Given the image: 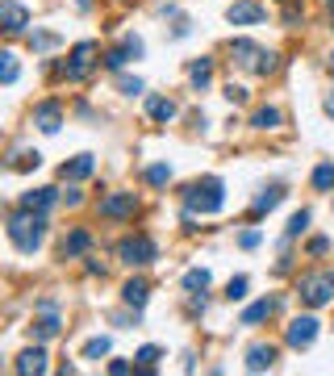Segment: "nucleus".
<instances>
[{
  "mask_svg": "<svg viewBox=\"0 0 334 376\" xmlns=\"http://www.w3.org/2000/svg\"><path fill=\"white\" fill-rule=\"evenodd\" d=\"M8 238L17 242V251L34 255V251L42 247V238H47V213H34V209L13 213V222H8Z\"/></svg>",
  "mask_w": 334,
  "mask_h": 376,
  "instance_id": "1",
  "label": "nucleus"
},
{
  "mask_svg": "<svg viewBox=\"0 0 334 376\" xmlns=\"http://www.w3.org/2000/svg\"><path fill=\"white\" fill-rule=\"evenodd\" d=\"M222 201H226V192H222V180H217V176H205V180L189 184V192H184L189 213H217Z\"/></svg>",
  "mask_w": 334,
  "mask_h": 376,
  "instance_id": "2",
  "label": "nucleus"
},
{
  "mask_svg": "<svg viewBox=\"0 0 334 376\" xmlns=\"http://www.w3.org/2000/svg\"><path fill=\"white\" fill-rule=\"evenodd\" d=\"M297 293H301V301H305L309 310H322L334 297V272H314V276H305Z\"/></svg>",
  "mask_w": 334,
  "mask_h": 376,
  "instance_id": "3",
  "label": "nucleus"
},
{
  "mask_svg": "<svg viewBox=\"0 0 334 376\" xmlns=\"http://www.w3.org/2000/svg\"><path fill=\"white\" fill-rule=\"evenodd\" d=\"M117 255H121V264L143 268V264H150L159 251H155V242H150L146 235H134V238H121V242H117Z\"/></svg>",
  "mask_w": 334,
  "mask_h": 376,
  "instance_id": "4",
  "label": "nucleus"
},
{
  "mask_svg": "<svg viewBox=\"0 0 334 376\" xmlns=\"http://www.w3.org/2000/svg\"><path fill=\"white\" fill-rule=\"evenodd\" d=\"M134 209H138V196L134 192H113V196L100 201V218H113V222L134 218Z\"/></svg>",
  "mask_w": 334,
  "mask_h": 376,
  "instance_id": "5",
  "label": "nucleus"
},
{
  "mask_svg": "<svg viewBox=\"0 0 334 376\" xmlns=\"http://www.w3.org/2000/svg\"><path fill=\"white\" fill-rule=\"evenodd\" d=\"M30 25V8L17 4V0H0V30L4 34H21Z\"/></svg>",
  "mask_w": 334,
  "mask_h": 376,
  "instance_id": "6",
  "label": "nucleus"
},
{
  "mask_svg": "<svg viewBox=\"0 0 334 376\" xmlns=\"http://www.w3.org/2000/svg\"><path fill=\"white\" fill-rule=\"evenodd\" d=\"M226 17H230V25H259V21L268 17V8H263L259 0H234Z\"/></svg>",
  "mask_w": 334,
  "mask_h": 376,
  "instance_id": "7",
  "label": "nucleus"
},
{
  "mask_svg": "<svg viewBox=\"0 0 334 376\" xmlns=\"http://www.w3.org/2000/svg\"><path fill=\"white\" fill-rule=\"evenodd\" d=\"M96 63V42H80L71 50V63H67V80H84Z\"/></svg>",
  "mask_w": 334,
  "mask_h": 376,
  "instance_id": "8",
  "label": "nucleus"
},
{
  "mask_svg": "<svg viewBox=\"0 0 334 376\" xmlns=\"http://www.w3.org/2000/svg\"><path fill=\"white\" fill-rule=\"evenodd\" d=\"M285 339H288V347H309V343L318 339V318H309V314H305V318H292Z\"/></svg>",
  "mask_w": 334,
  "mask_h": 376,
  "instance_id": "9",
  "label": "nucleus"
},
{
  "mask_svg": "<svg viewBox=\"0 0 334 376\" xmlns=\"http://www.w3.org/2000/svg\"><path fill=\"white\" fill-rule=\"evenodd\" d=\"M34 126H38L42 134H54V130L63 126V109H59V100H42V105L34 109Z\"/></svg>",
  "mask_w": 334,
  "mask_h": 376,
  "instance_id": "10",
  "label": "nucleus"
},
{
  "mask_svg": "<svg viewBox=\"0 0 334 376\" xmlns=\"http://www.w3.org/2000/svg\"><path fill=\"white\" fill-rule=\"evenodd\" d=\"M230 54H234L239 67H255V71H259V63H263V50L255 47V42H246V38H234V42H230Z\"/></svg>",
  "mask_w": 334,
  "mask_h": 376,
  "instance_id": "11",
  "label": "nucleus"
},
{
  "mask_svg": "<svg viewBox=\"0 0 334 376\" xmlns=\"http://www.w3.org/2000/svg\"><path fill=\"white\" fill-rule=\"evenodd\" d=\"M272 364H276V347H272V343H255V347L246 351V368H251V372H268Z\"/></svg>",
  "mask_w": 334,
  "mask_h": 376,
  "instance_id": "12",
  "label": "nucleus"
},
{
  "mask_svg": "<svg viewBox=\"0 0 334 376\" xmlns=\"http://www.w3.org/2000/svg\"><path fill=\"white\" fill-rule=\"evenodd\" d=\"M21 376H30V372H47V351L42 347H25L21 356H17V364H13Z\"/></svg>",
  "mask_w": 334,
  "mask_h": 376,
  "instance_id": "13",
  "label": "nucleus"
},
{
  "mask_svg": "<svg viewBox=\"0 0 334 376\" xmlns=\"http://www.w3.org/2000/svg\"><path fill=\"white\" fill-rule=\"evenodd\" d=\"M59 201V192L54 188H34V192H25L21 196V209H34V213H47L50 205Z\"/></svg>",
  "mask_w": 334,
  "mask_h": 376,
  "instance_id": "14",
  "label": "nucleus"
},
{
  "mask_svg": "<svg viewBox=\"0 0 334 376\" xmlns=\"http://www.w3.org/2000/svg\"><path fill=\"white\" fill-rule=\"evenodd\" d=\"M276 310H280V301H276V297H263V301H255V305H251V310L242 314V327H255V322H263V318H272Z\"/></svg>",
  "mask_w": 334,
  "mask_h": 376,
  "instance_id": "15",
  "label": "nucleus"
},
{
  "mask_svg": "<svg viewBox=\"0 0 334 376\" xmlns=\"http://www.w3.org/2000/svg\"><path fill=\"white\" fill-rule=\"evenodd\" d=\"M88 247H93V235H88V230H76V235H67V238H63V259L88 255Z\"/></svg>",
  "mask_w": 334,
  "mask_h": 376,
  "instance_id": "16",
  "label": "nucleus"
},
{
  "mask_svg": "<svg viewBox=\"0 0 334 376\" xmlns=\"http://www.w3.org/2000/svg\"><path fill=\"white\" fill-rule=\"evenodd\" d=\"M96 172V159L93 155H76L71 163H63V180L71 176V180H84V176H93Z\"/></svg>",
  "mask_w": 334,
  "mask_h": 376,
  "instance_id": "17",
  "label": "nucleus"
},
{
  "mask_svg": "<svg viewBox=\"0 0 334 376\" xmlns=\"http://www.w3.org/2000/svg\"><path fill=\"white\" fill-rule=\"evenodd\" d=\"M280 201H285V188H280V184L268 188L263 196H255V205H251V218H263V213H268V209H276Z\"/></svg>",
  "mask_w": 334,
  "mask_h": 376,
  "instance_id": "18",
  "label": "nucleus"
},
{
  "mask_svg": "<svg viewBox=\"0 0 334 376\" xmlns=\"http://www.w3.org/2000/svg\"><path fill=\"white\" fill-rule=\"evenodd\" d=\"M121 297H126V305L143 310V305H146V297H150V284H146V281H130L126 288H121Z\"/></svg>",
  "mask_w": 334,
  "mask_h": 376,
  "instance_id": "19",
  "label": "nucleus"
},
{
  "mask_svg": "<svg viewBox=\"0 0 334 376\" xmlns=\"http://www.w3.org/2000/svg\"><path fill=\"white\" fill-rule=\"evenodd\" d=\"M146 109H150L155 122H172V117H176V100H167V96H150Z\"/></svg>",
  "mask_w": 334,
  "mask_h": 376,
  "instance_id": "20",
  "label": "nucleus"
},
{
  "mask_svg": "<svg viewBox=\"0 0 334 376\" xmlns=\"http://www.w3.org/2000/svg\"><path fill=\"white\" fill-rule=\"evenodd\" d=\"M189 80L196 84V88H205V84L213 80V59H196V63L189 67Z\"/></svg>",
  "mask_w": 334,
  "mask_h": 376,
  "instance_id": "21",
  "label": "nucleus"
},
{
  "mask_svg": "<svg viewBox=\"0 0 334 376\" xmlns=\"http://www.w3.org/2000/svg\"><path fill=\"white\" fill-rule=\"evenodd\" d=\"M17 76H21V67H17L13 50H0V84H17Z\"/></svg>",
  "mask_w": 334,
  "mask_h": 376,
  "instance_id": "22",
  "label": "nucleus"
},
{
  "mask_svg": "<svg viewBox=\"0 0 334 376\" xmlns=\"http://www.w3.org/2000/svg\"><path fill=\"white\" fill-rule=\"evenodd\" d=\"M38 163H42V155H38V151H17L8 168H13V172H34Z\"/></svg>",
  "mask_w": 334,
  "mask_h": 376,
  "instance_id": "23",
  "label": "nucleus"
},
{
  "mask_svg": "<svg viewBox=\"0 0 334 376\" xmlns=\"http://www.w3.org/2000/svg\"><path fill=\"white\" fill-rule=\"evenodd\" d=\"M314 188L318 192H330L334 188V163H318L314 168Z\"/></svg>",
  "mask_w": 334,
  "mask_h": 376,
  "instance_id": "24",
  "label": "nucleus"
},
{
  "mask_svg": "<svg viewBox=\"0 0 334 376\" xmlns=\"http://www.w3.org/2000/svg\"><path fill=\"white\" fill-rule=\"evenodd\" d=\"M251 126H255V130H276V126H280V109H259V113L251 117Z\"/></svg>",
  "mask_w": 334,
  "mask_h": 376,
  "instance_id": "25",
  "label": "nucleus"
},
{
  "mask_svg": "<svg viewBox=\"0 0 334 376\" xmlns=\"http://www.w3.org/2000/svg\"><path fill=\"white\" fill-rule=\"evenodd\" d=\"M30 330H34V339H54V334H59V318H54V314H47V318H38Z\"/></svg>",
  "mask_w": 334,
  "mask_h": 376,
  "instance_id": "26",
  "label": "nucleus"
},
{
  "mask_svg": "<svg viewBox=\"0 0 334 376\" xmlns=\"http://www.w3.org/2000/svg\"><path fill=\"white\" fill-rule=\"evenodd\" d=\"M167 180H172V168H167V163H150V168H146V184L163 188Z\"/></svg>",
  "mask_w": 334,
  "mask_h": 376,
  "instance_id": "27",
  "label": "nucleus"
},
{
  "mask_svg": "<svg viewBox=\"0 0 334 376\" xmlns=\"http://www.w3.org/2000/svg\"><path fill=\"white\" fill-rule=\"evenodd\" d=\"M100 356H109V339H105V334L84 343V360H100Z\"/></svg>",
  "mask_w": 334,
  "mask_h": 376,
  "instance_id": "28",
  "label": "nucleus"
},
{
  "mask_svg": "<svg viewBox=\"0 0 334 376\" xmlns=\"http://www.w3.org/2000/svg\"><path fill=\"white\" fill-rule=\"evenodd\" d=\"M184 288H192V293H196V288H209V272H205V268L184 272Z\"/></svg>",
  "mask_w": 334,
  "mask_h": 376,
  "instance_id": "29",
  "label": "nucleus"
},
{
  "mask_svg": "<svg viewBox=\"0 0 334 376\" xmlns=\"http://www.w3.org/2000/svg\"><path fill=\"white\" fill-rule=\"evenodd\" d=\"M159 356H163V351H159V347H143V351H138V356H134V360H138V368H143V372H150V368H155V364H159Z\"/></svg>",
  "mask_w": 334,
  "mask_h": 376,
  "instance_id": "30",
  "label": "nucleus"
},
{
  "mask_svg": "<svg viewBox=\"0 0 334 376\" xmlns=\"http://www.w3.org/2000/svg\"><path fill=\"white\" fill-rule=\"evenodd\" d=\"M246 284H251L246 276H234V281L226 284V297H230V301H242V297H246Z\"/></svg>",
  "mask_w": 334,
  "mask_h": 376,
  "instance_id": "31",
  "label": "nucleus"
},
{
  "mask_svg": "<svg viewBox=\"0 0 334 376\" xmlns=\"http://www.w3.org/2000/svg\"><path fill=\"white\" fill-rule=\"evenodd\" d=\"M309 226V209H301V213H292V222H288V238H297L301 230Z\"/></svg>",
  "mask_w": 334,
  "mask_h": 376,
  "instance_id": "32",
  "label": "nucleus"
},
{
  "mask_svg": "<svg viewBox=\"0 0 334 376\" xmlns=\"http://www.w3.org/2000/svg\"><path fill=\"white\" fill-rule=\"evenodd\" d=\"M121 50H126V59H138V54H143V38L126 34V38H121Z\"/></svg>",
  "mask_w": 334,
  "mask_h": 376,
  "instance_id": "33",
  "label": "nucleus"
},
{
  "mask_svg": "<svg viewBox=\"0 0 334 376\" xmlns=\"http://www.w3.org/2000/svg\"><path fill=\"white\" fill-rule=\"evenodd\" d=\"M30 47H34V50H50V47H59V38H54V34H34V38H30Z\"/></svg>",
  "mask_w": 334,
  "mask_h": 376,
  "instance_id": "34",
  "label": "nucleus"
},
{
  "mask_svg": "<svg viewBox=\"0 0 334 376\" xmlns=\"http://www.w3.org/2000/svg\"><path fill=\"white\" fill-rule=\"evenodd\" d=\"M121 93H126V96H138V93H143V80H130V76H126V80H121Z\"/></svg>",
  "mask_w": 334,
  "mask_h": 376,
  "instance_id": "35",
  "label": "nucleus"
},
{
  "mask_svg": "<svg viewBox=\"0 0 334 376\" xmlns=\"http://www.w3.org/2000/svg\"><path fill=\"white\" fill-rule=\"evenodd\" d=\"M326 251H330V238H314L309 242V255H326Z\"/></svg>",
  "mask_w": 334,
  "mask_h": 376,
  "instance_id": "36",
  "label": "nucleus"
},
{
  "mask_svg": "<svg viewBox=\"0 0 334 376\" xmlns=\"http://www.w3.org/2000/svg\"><path fill=\"white\" fill-rule=\"evenodd\" d=\"M226 96H230L234 105H242V100H246V88H239V84H230V88H226Z\"/></svg>",
  "mask_w": 334,
  "mask_h": 376,
  "instance_id": "37",
  "label": "nucleus"
},
{
  "mask_svg": "<svg viewBox=\"0 0 334 376\" xmlns=\"http://www.w3.org/2000/svg\"><path fill=\"white\" fill-rule=\"evenodd\" d=\"M109 372H113V376H126V372H130V364H126V360H113V364H109Z\"/></svg>",
  "mask_w": 334,
  "mask_h": 376,
  "instance_id": "38",
  "label": "nucleus"
},
{
  "mask_svg": "<svg viewBox=\"0 0 334 376\" xmlns=\"http://www.w3.org/2000/svg\"><path fill=\"white\" fill-rule=\"evenodd\" d=\"M239 242H242V247H255V242H259V230H246V235H242Z\"/></svg>",
  "mask_w": 334,
  "mask_h": 376,
  "instance_id": "39",
  "label": "nucleus"
},
{
  "mask_svg": "<svg viewBox=\"0 0 334 376\" xmlns=\"http://www.w3.org/2000/svg\"><path fill=\"white\" fill-rule=\"evenodd\" d=\"M322 105H326V113H330V117H334V93L326 96V100H322Z\"/></svg>",
  "mask_w": 334,
  "mask_h": 376,
  "instance_id": "40",
  "label": "nucleus"
},
{
  "mask_svg": "<svg viewBox=\"0 0 334 376\" xmlns=\"http://www.w3.org/2000/svg\"><path fill=\"white\" fill-rule=\"evenodd\" d=\"M76 4H80V8H88V0H76Z\"/></svg>",
  "mask_w": 334,
  "mask_h": 376,
  "instance_id": "41",
  "label": "nucleus"
},
{
  "mask_svg": "<svg viewBox=\"0 0 334 376\" xmlns=\"http://www.w3.org/2000/svg\"><path fill=\"white\" fill-rule=\"evenodd\" d=\"M330 71H334V54H330Z\"/></svg>",
  "mask_w": 334,
  "mask_h": 376,
  "instance_id": "42",
  "label": "nucleus"
},
{
  "mask_svg": "<svg viewBox=\"0 0 334 376\" xmlns=\"http://www.w3.org/2000/svg\"><path fill=\"white\" fill-rule=\"evenodd\" d=\"M330 17H334V0H330Z\"/></svg>",
  "mask_w": 334,
  "mask_h": 376,
  "instance_id": "43",
  "label": "nucleus"
},
{
  "mask_svg": "<svg viewBox=\"0 0 334 376\" xmlns=\"http://www.w3.org/2000/svg\"><path fill=\"white\" fill-rule=\"evenodd\" d=\"M280 4H292V0H280Z\"/></svg>",
  "mask_w": 334,
  "mask_h": 376,
  "instance_id": "44",
  "label": "nucleus"
}]
</instances>
